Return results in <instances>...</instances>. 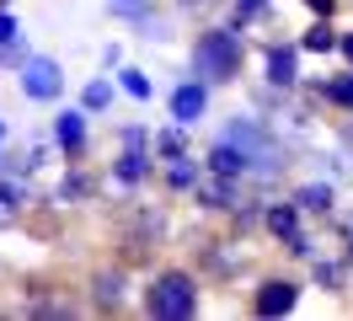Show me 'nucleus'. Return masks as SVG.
Instances as JSON below:
<instances>
[{"label":"nucleus","instance_id":"obj_1","mask_svg":"<svg viewBox=\"0 0 353 321\" xmlns=\"http://www.w3.org/2000/svg\"><path fill=\"white\" fill-rule=\"evenodd\" d=\"M193 64H199V75L230 81V75L241 70V38H236V32H203L199 48H193Z\"/></svg>","mask_w":353,"mask_h":321},{"label":"nucleus","instance_id":"obj_2","mask_svg":"<svg viewBox=\"0 0 353 321\" xmlns=\"http://www.w3.org/2000/svg\"><path fill=\"white\" fill-rule=\"evenodd\" d=\"M145 305H150V316H193L199 289H193V278H188V273H161L150 284Z\"/></svg>","mask_w":353,"mask_h":321},{"label":"nucleus","instance_id":"obj_3","mask_svg":"<svg viewBox=\"0 0 353 321\" xmlns=\"http://www.w3.org/2000/svg\"><path fill=\"white\" fill-rule=\"evenodd\" d=\"M22 86H27V97H43V102H48V97L59 91V70H54L48 59H27Z\"/></svg>","mask_w":353,"mask_h":321},{"label":"nucleus","instance_id":"obj_4","mask_svg":"<svg viewBox=\"0 0 353 321\" xmlns=\"http://www.w3.org/2000/svg\"><path fill=\"white\" fill-rule=\"evenodd\" d=\"M252 311H257V316L294 311V284H279V278H273V284H263V289H257V300H252Z\"/></svg>","mask_w":353,"mask_h":321},{"label":"nucleus","instance_id":"obj_5","mask_svg":"<svg viewBox=\"0 0 353 321\" xmlns=\"http://www.w3.org/2000/svg\"><path fill=\"white\" fill-rule=\"evenodd\" d=\"M172 107H176V118H182V124H193V118L203 113V91H199V86H182Z\"/></svg>","mask_w":353,"mask_h":321},{"label":"nucleus","instance_id":"obj_6","mask_svg":"<svg viewBox=\"0 0 353 321\" xmlns=\"http://www.w3.org/2000/svg\"><path fill=\"white\" fill-rule=\"evenodd\" d=\"M268 75L279 86H289L294 81V54H289V48H273V54H268Z\"/></svg>","mask_w":353,"mask_h":321},{"label":"nucleus","instance_id":"obj_7","mask_svg":"<svg viewBox=\"0 0 353 321\" xmlns=\"http://www.w3.org/2000/svg\"><path fill=\"white\" fill-rule=\"evenodd\" d=\"M81 134H86L81 113H65V118H59V139H65V145H81Z\"/></svg>","mask_w":353,"mask_h":321},{"label":"nucleus","instance_id":"obj_8","mask_svg":"<svg viewBox=\"0 0 353 321\" xmlns=\"http://www.w3.org/2000/svg\"><path fill=\"white\" fill-rule=\"evenodd\" d=\"M327 97H332L337 107H353V75H337V81L327 86Z\"/></svg>","mask_w":353,"mask_h":321},{"label":"nucleus","instance_id":"obj_9","mask_svg":"<svg viewBox=\"0 0 353 321\" xmlns=\"http://www.w3.org/2000/svg\"><path fill=\"white\" fill-rule=\"evenodd\" d=\"M268 225H273V235H289V241H294V209H273Z\"/></svg>","mask_w":353,"mask_h":321},{"label":"nucleus","instance_id":"obj_10","mask_svg":"<svg viewBox=\"0 0 353 321\" xmlns=\"http://www.w3.org/2000/svg\"><path fill=\"white\" fill-rule=\"evenodd\" d=\"M112 11H118V17H145L150 0H112Z\"/></svg>","mask_w":353,"mask_h":321},{"label":"nucleus","instance_id":"obj_11","mask_svg":"<svg viewBox=\"0 0 353 321\" xmlns=\"http://www.w3.org/2000/svg\"><path fill=\"white\" fill-rule=\"evenodd\" d=\"M305 48H332V32H327V27H310V32H305Z\"/></svg>","mask_w":353,"mask_h":321},{"label":"nucleus","instance_id":"obj_12","mask_svg":"<svg viewBox=\"0 0 353 321\" xmlns=\"http://www.w3.org/2000/svg\"><path fill=\"white\" fill-rule=\"evenodd\" d=\"M123 86H129L134 97H150V81H145V75H134V70H129V75H123Z\"/></svg>","mask_w":353,"mask_h":321},{"label":"nucleus","instance_id":"obj_13","mask_svg":"<svg viewBox=\"0 0 353 321\" xmlns=\"http://www.w3.org/2000/svg\"><path fill=\"white\" fill-rule=\"evenodd\" d=\"M11 38H17V21H11V17H0V43H11Z\"/></svg>","mask_w":353,"mask_h":321},{"label":"nucleus","instance_id":"obj_14","mask_svg":"<svg viewBox=\"0 0 353 321\" xmlns=\"http://www.w3.org/2000/svg\"><path fill=\"white\" fill-rule=\"evenodd\" d=\"M305 6H310V11H321V17L332 11V0H305Z\"/></svg>","mask_w":353,"mask_h":321},{"label":"nucleus","instance_id":"obj_15","mask_svg":"<svg viewBox=\"0 0 353 321\" xmlns=\"http://www.w3.org/2000/svg\"><path fill=\"white\" fill-rule=\"evenodd\" d=\"M343 54H348V59H353V38H343Z\"/></svg>","mask_w":353,"mask_h":321}]
</instances>
